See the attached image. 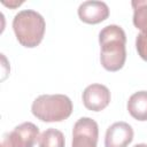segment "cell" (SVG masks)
<instances>
[{
    "label": "cell",
    "instance_id": "4fadbf2b",
    "mask_svg": "<svg viewBox=\"0 0 147 147\" xmlns=\"http://www.w3.org/2000/svg\"><path fill=\"white\" fill-rule=\"evenodd\" d=\"M133 147H147V144H137Z\"/></svg>",
    "mask_w": 147,
    "mask_h": 147
},
{
    "label": "cell",
    "instance_id": "52a82bcc",
    "mask_svg": "<svg viewBox=\"0 0 147 147\" xmlns=\"http://www.w3.org/2000/svg\"><path fill=\"white\" fill-rule=\"evenodd\" d=\"M132 139V126L126 122H116L106 131L105 147H127Z\"/></svg>",
    "mask_w": 147,
    "mask_h": 147
},
{
    "label": "cell",
    "instance_id": "6da1fadb",
    "mask_svg": "<svg viewBox=\"0 0 147 147\" xmlns=\"http://www.w3.org/2000/svg\"><path fill=\"white\" fill-rule=\"evenodd\" d=\"M101 47L100 62L108 71H118L126 60V36L124 30L116 24L105 26L99 33Z\"/></svg>",
    "mask_w": 147,
    "mask_h": 147
},
{
    "label": "cell",
    "instance_id": "5b68a950",
    "mask_svg": "<svg viewBox=\"0 0 147 147\" xmlns=\"http://www.w3.org/2000/svg\"><path fill=\"white\" fill-rule=\"evenodd\" d=\"M98 138V123L90 117H82L74 125L71 147H96Z\"/></svg>",
    "mask_w": 147,
    "mask_h": 147
},
{
    "label": "cell",
    "instance_id": "ba28073f",
    "mask_svg": "<svg viewBox=\"0 0 147 147\" xmlns=\"http://www.w3.org/2000/svg\"><path fill=\"white\" fill-rule=\"evenodd\" d=\"M79 18L87 24H98L109 16V7L103 1H84L78 7Z\"/></svg>",
    "mask_w": 147,
    "mask_h": 147
},
{
    "label": "cell",
    "instance_id": "8fae6325",
    "mask_svg": "<svg viewBox=\"0 0 147 147\" xmlns=\"http://www.w3.org/2000/svg\"><path fill=\"white\" fill-rule=\"evenodd\" d=\"M38 144L39 147H64L65 140L63 133L60 130L49 127L40 134Z\"/></svg>",
    "mask_w": 147,
    "mask_h": 147
},
{
    "label": "cell",
    "instance_id": "30bf717a",
    "mask_svg": "<svg viewBox=\"0 0 147 147\" xmlns=\"http://www.w3.org/2000/svg\"><path fill=\"white\" fill-rule=\"evenodd\" d=\"M133 24L141 33L147 36V0H133Z\"/></svg>",
    "mask_w": 147,
    "mask_h": 147
},
{
    "label": "cell",
    "instance_id": "277c9868",
    "mask_svg": "<svg viewBox=\"0 0 147 147\" xmlns=\"http://www.w3.org/2000/svg\"><path fill=\"white\" fill-rule=\"evenodd\" d=\"M39 138V129L31 122L17 125L2 137L0 147H33Z\"/></svg>",
    "mask_w": 147,
    "mask_h": 147
},
{
    "label": "cell",
    "instance_id": "9c48e42d",
    "mask_svg": "<svg viewBox=\"0 0 147 147\" xmlns=\"http://www.w3.org/2000/svg\"><path fill=\"white\" fill-rule=\"evenodd\" d=\"M127 111L137 121H147V91H138L129 98Z\"/></svg>",
    "mask_w": 147,
    "mask_h": 147
},
{
    "label": "cell",
    "instance_id": "3957f363",
    "mask_svg": "<svg viewBox=\"0 0 147 147\" xmlns=\"http://www.w3.org/2000/svg\"><path fill=\"white\" fill-rule=\"evenodd\" d=\"M34 117L42 122H61L72 113V102L64 94H41L31 106Z\"/></svg>",
    "mask_w": 147,
    "mask_h": 147
},
{
    "label": "cell",
    "instance_id": "8992f818",
    "mask_svg": "<svg viewBox=\"0 0 147 147\" xmlns=\"http://www.w3.org/2000/svg\"><path fill=\"white\" fill-rule=\"evenodd\" d=\"M110 102V91L102 84H91L83 92V103L92 111L105 109Z\"/></svg>",
    "mask_w": 147,
    "mask_h": 147
},
{
    "label": "cell",
    "instance_id": "7a4b0ae2",
    "mask_svg": "<svg viewBox=\"0 0 147 147\" xmlns=\"http://www.w3.org/2000/svg\"><path fill=\"white\" fill-rule=\"evenodd\" d=\"M44 17L36 10L24 9L18 11L13 20V30L18 42L28 48L38 46L45 33Z\"/></svg>",
    "mask_w": 147,
    "mask_h": 147
},
{
    "label": "cell",
    "instance_id": "7c38bea8",
    "mask_svg": "<svg viewBox=\"0 0 147 147\" xmlns=\"http://www.w3.org/2000/svg\"><path fill=\"white\" fill-rule=\"evenodd\" d=\"M136 48L139 54V56L147 61V36L139 32L136 38Z\"/></svg>",
    "mask_w": 147,
    "mask_h": 147
}]
</instances>
